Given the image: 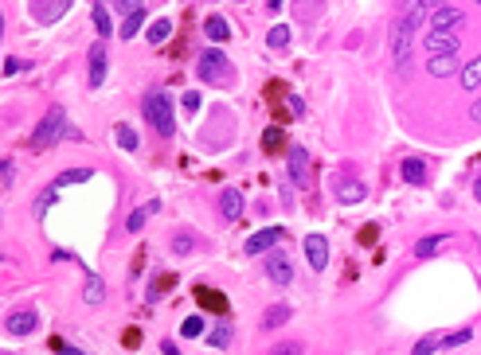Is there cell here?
Here are the masks:
<instances>
[{
  "mask_svg": "<svg viewBox=\"0 0 481 355\" xmlns=\"http://www.w3.org/2000/svg\"><path fill=\"white\" fill-rule=\"evenodd\" d=\"M204 32H208V39H216V44H227L231 39V24L223 20V16H208V20H204Z\"/></svg>",
  "mask_w": 481,
  "mask_h": 355,
  "instance_id": "cell-20",
  "label": "cell"
},
{
  "mask_svg": "<svg viewBox=\"0 0 481 355\" xmlns=\"http://www.w3.org/2000/svg\"><path fill=\"white\" fill-rule=\"evenodd\" d=\"M399 172H403L407 183H427V161H419V156H407L399 164Z\"/></svg>",
  "mask_w": 481,
  "mask_h": 355,
  "instance_id": "cell-18",
  "label": "cell"
},
{
  "mask_svg": "<svg viewBox=\"0 0 481 355\" xmlns=\"http://www.w3.org/2000/svg\"><path fill=\"white\" fill-rule=\"evenodd\" d=\"M82 301H87V304H102V301H106V281H102L98 273H90V277H87V289H82Z\"/></svg>",
  "mask_w": 481,
  "mask_h": 355,
  "instance_id": "cell-21",
  "label": "cell"
},
{
  "mask_svg": "<svg viewBox=\"0 0 481 355\" xmlns=\"http://www.w3.org/2000/svg\"><path fill=\"white\" fill-rule=\"evenodd\" d=\"M481 87V55H473L470 63L462 66V90H478Z\"/></svg>",
  "mask_w": 481,
  "mask_h": 355,
  "instance_id": "cell-22",
  "label": "cell"
},
{
  "mask_svg": "<svg viewBox=\"0 0 481 355\" xmlns=\"http://www.w3.org/2000/svg\"><path fill=\"white\" fill-rule=\"evenodd\" d=\"M301 352H306V347L297 344V340H286V344H274L266 355H301Z\"/></svg>",
  "mask_w": 481,
  "mask_h": 355,
  "instance_id": "cell-34",
  "label": "cell"
},
{
  "mask_svg": "<svg viewBox=\"0 0 481 355\" xmlns=\"http://www.w3.org/2000/svg\"><path fill=\"white\" fill-rule=\"evenodd\" d=\"M12 172H16V168H12V161L0 164V180H4V188H12Z\"/></svg>",
  "mask_w": 481,
  "mask_h": 355,
  "instance_id": "cell-41",
  "label": "cell"
},
{
  "mask_svg": "<svg viewBox=\"0 0 481 355\" xmlns=\"http://www.w3.org/2000/svg\"><path fill=\"white\" fill-rule=\"evenodd\" d=\"M55 355H82V352H78V347H67V344H59V340H55Z\"/></svg>",
  "mask_w": 481,
  "mask_h": 355,
  "instance_id": "cell-44",
  "label": "cell"
},
{
  "mask_svg": "<svg viewBox=\"0 0 481 355\" xmlns=\"http://www.w3.org/2000/svg\"><path fill=\"white\" fill-rule=\"evenodd\" d=\"M149 211H157V203H145V207H137V211H133V215L125 219V230H130V235H137V230L145 226V219H149Z\"/></svg>",
  "mask_w": 481,
  "mask_h": 355,
  "instance_id": "cell-27",
  "label": "cell"
},
{
  "mask_svg": "<svg viewBox=\"0 0 481 355\" xmlns=\"http://www.w3.org/2000/svg\"><path fill=\"white\" fill-rule=\"evenodd\" d=\"M173 250H176V254H192V238H184V235H180V238L173 242Z\"/></svg>",
  "mask_w": 481,
  "mask_h": 355,
  "instance_id": "cell-40",
  "label": "cell"
},
{
  "mask_svg": "<svg viewBox=\"0 0 481 355\" xmlns=\"http://www.w3.org/2000/svg\"><path fill=\"white\" fill-rule=\"evenodd\" d=\"M219 211L235 223V219L243 215V195L235 192V188H223V192H219Z\"/></svg>",
  "mask_w": 481,
  "mask_h": 355,
  "instance_id": "cell-15",
  "label": "cell"
},
{
  "mask_svg": "<svg viewBox=\"0 0 481 355\" xmlns=\"http://www.w3.org/2000/svg\"><path fill=\"white\" fill-rule=\"evenodd\" d=\"M173 273H164V277L161 281H153V289H149V297H153V301H157V297H161V293H168V289H173Z\"/></svg>",
  "mask_w": 481,
  "mask_h": 355,
  "instance_id": "cell-36",
  "label": "cell"
},
{
  "mask_svg": "<svg viewBox=\"0 0 481 355\" xmlns=\"http://www.w3.org/2000/svg\"><path fill=\"white\" fill-rule=\"evenodd\" d=\"M442 242H446V235H427V238H419V242H415V254H419V258H430V254H438V250H442Z\"/></svg>",
  "mask_w": 481,
  "mask_h": 355,
  "instance_id": "cell-23",
  "label": "cell"
},
{
  "mask_svg": "<svg viewBox=\"0 0 481 355\" xmlns=\"http://www.w3.org/2000/svg\"><path fill=\"white\" fill-rule=\"evenodd\" d=\"M87 180H94V172H90V168H71V172H59V180H55V192H59L63 183H87Z\"/></svg>",
  "mask_w": 481,
  "mask_h": 355,
  "instance_id": "cell-24",
  "label": "cell"
},
{
  "mask_svg": "<svg viewBox=\"0 0 481 355\" xmlns=\"http://www.w3.org/2000/svg\"><path fill=\"white\" fill-rule=\"evenodd\" d=\"M196 301L204 304L208 312H227V297L216 289H208V285H196Z\"/></svg>",
  "mask_w": 481,
  "mask_h": 355,
  "instance_id": "cell-17",
  "label": "cell"
},
{
  "mask_svg": "<svg viewBox=\"0 0 481 355\" xmlns=\"http://www.w3.org/2000/svg\"><path fill=\"white\" fill-rule=\"evenodd\" d=\"M208 344H211V347H227V344H231V328H227V324H219V328H211Z\"/></svg>",
  "mask_w": 481,
  "mask_h": 355,
  "instance_id": "cell-33",
  "label": "cell"
},
{
  "mask_svg": "<svg viewBox=\"0 0 481 355\" xmlns=\"http://www.w3.org/2000/svg\"><path fill=\"white\" fill-rule=\"evenodd\" d=\"M106 82V47H90V87H102Z\"/></svg>",
  "mask_w": 481,
  "mask_h": 355,
  "instance_id": "cell-16",
  "label": "cell"
},
{
  "mask_svg": "<svg viewBox=\"0 0 481 355\" xmlns=\"http://www.w3.org/2000/svg\"><path fill=\"white\" fill-rule=\"evenodd\" d=\"M35 328H40V312L35 309H16V312H8V320H4V332L16 336V340L32 336Z\"/></svg>",
  "mask_w": 481,
  "mask_h": 355,
  "instance_id": "cell-6",
  "label": "cell"
},
{
  "mask_svg": "<svg viewBox=\"0 0 481 355\" xmlns=\"http://www.w3.org/2000/svg\"><path fill=\"white\" fill-rule=\"evenodd\" d=\"M306 262L313 266V273H321V269L329 266V238L325 235H306Z\"/></svg>",
  "mask_w": 481,
  "mask_h": 355,
  "instance_id": "cell-9",
  "label": "cell"
},
{
  "mask_svg": "<svg viewBox=\"0 0 481 355\" xmlns=\"http://www.w3.org/2000/svg\"><path fill=\"white\" fill-rule=\"evenodd\" d=\"M427 71L435 78H450L458 71V55H427Z\"/></svg>",
  "mask_w": 481,
  "mask_h": 355,
  "instance_id": "cell-14",
  "label": "cell"
},
{
  "mask_svg": "<svg viewBox=\"0 0 481 355\" xmlns=\"http://www.w3.org/2000/svg\"><path fill=\"white\" fill-rule=\"evenodd\" d=\"M470 340H473V328H458V332L442 336V347H462V344H470Z\"/></svg>",
  "mask_w": 481,
  "mask_h": 355,
  "instance_id": "cell-31",
  "label": "cell"
},
{
  "mask_svg": "<svg viewBox=\"0 0 481 355\" xmlns=\"http://www.w3.org/2000/svg\"><path fill=\"white\" fill-rule=\"evenodd\" d=\"M470 118H473V121H478V125H481V98H478V102H473V109H470Z\"/></svg>",
  "mask_w": 481,
  "mask_h": 355,
  "instance_id": "cell-47",
  "label": "cell"
},
{
  "mask_svg": "<svg viewBox=\"0 0 481 355\" xmlns=\"http://www.w3.org/2000/svg\"><path fill=\"white\" fill-rule=\"evenodd\" d=\"M90 20H94V32H98L102 39H106V35L114 32V24H110V12H106V4H94V16H90Z\"/></svg>",
  "mask_w": 481,
  "mask_h": 355,
  "instance_id": "cell-25",
  "label": "cell"
},
{
  "mask_svg": "<svg viewBox=\"0 0 481 355\" xmlns=\"http://www.w3.org/2000/svg\"><path fill=\"white\" fill-rule=\"evenodd\" d=\"M415 4H423L427 12H438V8H446L450 0H415Z\"/></svg>",
  "mask_w": 481,
  "mask_h": 355,
  "instance_id": "cell-42",
  "label": "cell"
},
{
  "mask_svg": "<svg viewBox=\"0 0 481 355\" xmlns=\"http://www.w3.org/2000/svg\"><path fill=\"white\" fill-rule=\"evenodd\" d=\"M4 71H8V75H16V71H24V63H20V59H8V63H4Z\"/></svg>",
  "mask_w": 481,
  "mask_h": 355,
  "instance_id": "cell-45",
  "label": "cell"
},
{
  "mask_svg": "<svg viewBox=\"0 0 481 355\" xmlns=\"http://www.w3.org/2000/svg\"><path fill=\"white\" fill-rule=\"evenodd\" d=\"M137 340H141V332H137V328H130V332L121 336V344H125V347H137Z\"/></svg>",
  "mask_w": 481,
  "mask_h": 355,
  "instance_id": "cell-43",
  "label": "cell"
},
{
  "mask_svg": "<svg viewBox=\"0 0 481 355\" xmlns=\"http://www.w3.org/2000/svg\"><path fill=\"white\" fill-rule=\"evenodd\" d=\"M141 113L149 118V125H153L161 137H173L176 133V121H173V98H168V90H149V94L141 98Z\"/></svg>",
  "mask_w": 481,
  "mask_h": 355,
  "instance_id": "cell-1",
  "label": "cell"
},
{
  "mask_svg": "<svg viewBox=\"0 0 481 355\" xmlns=\"http://www.w3.org/2000/svg\"><path fill=\"white\" fill-rule=\"evenodd\" d=\"M415 32H419V24L415 20H395L392 28V63L395 71H407L411 66V44H415Z\"/></svg>",
  "mask_w": 481,
  "mask_h": 355,
  "instance_id": "cell-2",
  "label": "cell"
},
{
  "mask_svg": "<svg viewBox=\"0 0 481 355\" xmlns=\"http://www.w3.org/2000/svg\"><path fill=\"white\" fill-rule=\"evenodd\" d=\"M333 195H337L340 203H360L364 195H368V188L360 180H337L333 183Z\"/></svg>",
  "mask_w": 481,
  "mask_h": 355,
  "instance_id": "cell-13",
  "label": "cell"
},
{
  "mask_svg": "<svg viewBox=\"0 0 481 355\" xmlns=\"http://www.w3.org/2000/svg\"><path fill=\"white\" fill-rule=\"evenodd\" d=\"M141 28H145V8L133 12V16H125V24H121V39H133Z\"/></svg>",
  "mask_w": 481,
  "mask_h": 355,
  "instance_id": "cell-28",
  "label": "cell"
},
{
  "mask_svg": "<svg viewBox=\"0 0 481 355\" xmlns=\"http://www.w3.org/2000/svg\"><path fill=\"white\" fill-rule=\"evenodd\" d=\"M282 145H286L282 129H278V125H270V129L263 133V149H266V152H282Z\"/></svg>",
  "mask_w": 481,
  "mask_h": 355,
  "instance_id": "cell-29",
  "label": "cell"
},
{
  "mask_svg": "<svg viewBox=\"0 0 481 355\" xmlns=\"http://www.w3.org/2000/svg\"><path fill=\"white\" fill-rule=\"evenodd\" d=\"M282 242V226H266V230H259V235H251L247 238V254H270L274 246Z\"/></svg>",
  "mask_w": 481,
  "mask_h": 355,
  "instance_id": "cell-11",
  "label": "cell"
},
{
  "mask_svg": "<svg viewBox=\"0 0 481 355\" xmlns=\"http://www.w3.org/2000/svg\"><path fill=\"white\" fill-rule=\"evenodd\" d=\"M462 24H466V16H462V8H438V12H430V20H427V28L430 32H458Z\"/></svg>",
  "mask_w": 481,
  "mask_h": 355,
  "instance_id": "cell-10",
  "label": "cell"
},
{
  "mask_svg": "<svg viewBox=\"0 0 481 355\" xmlns=\"http://www.w3.org/2000/svg\"><path fill=\"white\" fill-rule=\"evenodd\" d=\"M473 4H481V0H473Z\"/></svg>",
  "mask_w": 481,
  "mask_h": 355,
  "instance_id": "cell-50",
  "label": "cell"
},
{
  "mask_svg": "<svg viewBox=\"0 0 481 355\" xmlns=\"http://www.w3.org/2000/svg\"><path fill=\"white\" fill-rule=\"evenodd\" d=\"M438 347H442V336H427V340L415 344V355H430V352H438Z\"/></svg>",
  "mask_w": 481,
  "mask_h": 355,
  "instance_id": "cell-35",
  "label": "cell"
},
{
  "mask_svg": "<svg viewBox=\"0 0 481 355\" xmlns=\"http://www.w3.org/2000/svg\"><path fill=\"white\" fill-rule=\"evenodd\" d=\"M266 44H270V47H286V44H290V28H286V24H278V28H270V35H266Z\"/></svg>",
  "mask_w": 481,
  "mask_h": 355,
  "instance_id": "cell-32",
  "label": "cell"
},
{
  "mask_svg": "<svg viewBox=\"0 0 481 355\" xmlns=\"http://www.w3.org/2000/svg\"><path fill=\"white\" fill-rule=\"evenodd\" d=\"M196 75L204 78V82H231V78H235V71H231L227 55L219 51V47H211V51H204L196 59Z\"/></svg>",
  "mask_w": 481,
  "mask_h": 355,
  "instance_id": "cell-4",
  "label": "cell"
},
{
  "mask_svg": "<svg viewBox=\"0 0 481 355\" xmlns=\"http://www.w3.org/2000/svg\"><path fill=\"white\" fill-rule=\"evenodd\" d=\"M121 16H133V12H141V0H110Z\"/></svg>",
  "mask_w": 481,
  "mask_h": 355,
  "instance_id": "cell-38",
  "label": "cell"
},
{
  "mask_svg": "<svg viewBox=\"0 0 481 355\" xmlns=\"http://www.w3.org/2000/svg\"><path fill=\"white\" fill-rule=\"evenodd\" d=\"M290 316H294V309H290V304H270V309L263 312V328H266V332H274V328H282Z\"/></svg>",
  "mask_w": 481,
  "mask_h": 355,
  "instance_id": "cell-19",
  "label": "cell"
},
{
  "mask_svg": "<svg viewBox=\"0 0 481 355\" xmlns=\"http://www.w3.org/2000/svg\"><path fill=\"white\" fill-rule=\"evenodd\" d=\"M161 352H164V355H180V347H176L173 340H164V344H161Z\"/></svg>",
  "mask_w": 481,
  "mask_h": 355,
  "instance_id": "cell-46",
  "label": "cell"
},
{
  "mask_svg": "<svg viewBox=\"0 0 481 355\" xmlns=\"http://www.w3.org/2000/svg\"><path fill=\"white\" fill-rule=\"evenodd\" d=\"M145 35H149V44H164V39H168V35H173V20H157V24H149V32H145Z\"/></svg>",
  "mask_w": 481,
  "mask_h": 355,
  "instance_id": "cell-26",
  "label": "cell"
},
{
  "mask_svg": "<svg viewBox=\"0 0 481 355\" xmlns=\"http://www.w3.org/2000/svg\"><path fill=\"white\" fill-rule=\"evenodd\" d=\"M67 8H71V0H32V16L40 24H55Z\"/></svg>",
  "mask_w": 481,
  "mask_h": 355,
  "instance_id": "cell-12",
  "label": "cell"
},
{
  "mask_svg": "<svg viewBox=\"0 0 481 355\" xmlns=\"http://www.w3.org/2000/svg\"><path fill=\"white\" fill-rule=\"evenodd\" d=\"M63 129H67V113H63L59 106L47 109L44 118H40V125H35V133H32V149H35V152L51 149L55 140L63 137Z\"/></svg>",
  "mask_w": 481,
  "mask_h": 355,
  "instance_id": "cell-3",
  "label": "cell"
},
{
  "mask_svg": "<svg viewBox=\"0 0 481 355\" xmlns=\"http://www.w3.org/2000/svg\"><path fill=\"white\" fill-rule=\"evenodd\" d=\"M423 47H427V55H458L462 39H458V32H427Z\"/></svg>",
  "mask_w": 481,
  "mask_h": 355,
  "instance_id": "cell-8",
  "label": "cell"
},
{
  "mask_svg": "<svg viewBox=\"0 0 481 355\" xmlns=\"http://www.w3.org/2000/svg\"><path fill=\"white\" fill-rule=\"evenodd\" d=\"M114 140H118V145H121L125 152H133V149H137V133H133L130 125H118V129H114Z\"/></svg>",
  "mask_w": 481,
  "mask_h": 355,
  "instance_id": "cell-30",
  "label": "cell"
},
{
  "mask_svg": "<svg viewBox=\"0 0 481 355\" xmlns=\"http://www.w3.org/2000/svg\"><path fill=\"white\" fill-rule=\"evenodd\" d=\"M204 332V320H200V316H188L184 324H180V336H200Z\"/></svg>",
  "mask_w": 481,
  "mask_h": 355,
  "instance_id": "cell-37",
  "label": "cell"
},
{
  "mask_svg": "<svg viewBox=\"0 0 481 355\" xmlns=\"http://www.w3.org/2000/svg\"><path fill=\"white\" fill-rule=\"evenodd\" d=\"M286 164H290V180H294V188H309V183H313V161H309V149L294 145V149L286 152Z\"/></svg>",
  "mask_w": 481,
  "mask_h": 355,
  "instance_id": "cell-5",
  "label": "cell"
},
{
  "mask_svg": "<svg viewBox=\"0 0 481 355\" xmlns=\"http://www.w3.org/2000/svg\"><path fill=\"white\" fill-rule=\"evenodd\" d=\"M180 106H184L188 113H196V109H200V94H196V90H188V94H184V102H180Z\"/></svg>",
  "mask_w": 481,
  "mask_h": 355,
  "instance_id": "cell-39",
  "label": "cell"
},
{
  "mask_svg": "<svg viewBox=\"0 0 481 355\" xmlns=\"http://www.w3.org/2000/svg\"><path fill=\"white\" fill-rule=\"evenodd\" d=\"M266 277H270L274 285H290V281H294V262L286 258L282 250H270V254H266Z\"/></svg>",
  "mask_w": 481,
  "mask_h": 355,
  "instance_id": "cell-7",
  "label": "cell"
},
{
  "mask_svg": "<svg viewBox=\"0 0 481 355\" xmlns=\"http://www.w3.org/2000/svg\"><path fill=\"white\" fill-rule=\"evenodd\" d=\"M473 195H478V203H481V176H478V183H473Z\"/></svg>",
  "mask_w": 481,
  "mask_h": 355,
  "instance_id": "cell-48",
  "label": "cell"
},
{
  "mask_svg": "<svg viewBox=\"0 0 481 355\" xmlns=\"http://www.w3.org/2000/svg\"><path fill=\"white\" fill-rule=\"evenodd\" d=\"M278 4H282V0H270V8H278Z\"/></svg>",
  "mask_w": 481,
  "mask_h": 355,
  "instance_id": "cell-49",
  "label": "cell"
}]
</instances>
